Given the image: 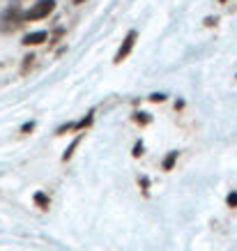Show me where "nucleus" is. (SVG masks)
<instances>
[{
    "label": "nucleus",
    "mask_w": 237,
    "mask_h": 251,
    "mask_svg": "<svg viewBox=\"0 0 237 251\" xmlns=\"http://www.w3.org/2000/svg\"><path fill=\"white\" fill-rule=\"evenodd\" d=\"M78 143H81V136H78V138H76V141H74V143L69 145V150H67V152H65V157H62V159L67 161V159H69V157H71V152H74V148H76V145H78Z\"/></svg>",
    "instance_id": "obj_7"
},
{
    "label": "nucleus",
    "mask_w": 237,
    "mask_h": 251,
    "mask_svg": "<svg viewBox=\"0 0 237 251\" xmlns=\"http://www.w3.org/2000/svg\"><path fill=\"white\" fill-rule=\"evenodd\" d=\"M136 122H143V125H145V122H150V118H147V113H138L136 115Z\"/></svg>",
    "instance_id": "obj_9"
},
{
    "label": "nucleus",
    "mask_w": 237,
    "mask_h": 251,
    "mask_svg": "<svg viewBox=\"0 0 237 251\" xmlns=\"http://www.w3.org/2000/svg\"><path fill=\"white\" fill-rule=\"evenodd\" d=\"M53 7H55L53 0H37V2L23 14V19H25V21H39V19H44V16L51 14Z\"/></svg>",
    "instance_id": "obj_1"
},
{
    "label": "nucleus",
    "mask_w": 237,
    "mask_h": 251,
    "mask_svg": "<svg viewBox=\"0 0 237 251\" xmlns=\"http://www.w3.org/2000/svg\"><path fill=\"white\" fill-rule=\"evenodd\" d=\"M32 129H35V122H28V125H23V134H28V131H32Z\"/></svg>",
    "instance_id": "obj_10"
},
{
    "label": "nucleus",
    "mask_w": 237,
    "mask_h": 251,
    "mask_svg": "<svg viewBox=\"0 0 237 251\" xmlns=\"http://www.w3.org/2000/svg\"><path fill=\"white\" fill-rule=\"evenodd\" d=\"M35 203H37L42 210H48V196H46V194H42V191H37V194H35Z\"/></svg>",
    "instance_id": "obj_5"
},
{
    "label": "nucleus",
    "mask_w": 237,
    "mask_h": 251,
    "mask_svg": "<svg viewBox=\"0 0 237 251\" xmlns=\"http://www.w3.org/2000/svg\"><path fill=\"white\" fill-rule=\"evenodd\" d=\"M81 2H85V0H74V5H81Z\"/></svg>",
    "instance_id": "obj_12"
},
{
    "label": "nucleus",
    "mask_w": 237,
    "mask_h": 251,
    "mask_svg": "<svg viewBox=\"0 0 237 251\" xmlns=\"http://www.w3.org/2000/svg\"><path fill=\"white\" fill-rule=\"evenodd\" d=\"M136 39H138V32L136 30H131L127 37H124V42H122V46H120V51L115 53V62H122L127 55L131 53V49H134V44H136Z\"/></svg>",
    "instance_id": "obj_2"
},
{
    "label": "nucleus",
    "mask_w": 237,
    "mask_h": 251,
    "mask_svg": "<svg viewBox=\"0 0 237 251\" xmlns=\"http://www.w3.org/2000/svg\"><path fill=\"white\" fill-rule=\"evenodd\" d=\"M150 99H152V101H161V99H164V95H152Z\"/></svg>",
    "instance_id": "obj_11"
},
{
    "label": "nucleus",
    "mask_w": 237,
    "mask_h": 251,
    "mask_svg": "<svg viewBox=\"0 0 237 251\" xmlns=\"http://www.w3.org/2000/svg\"><path fill=\"white\" fill-rule=\"evenodd\" d=\"M175 159H177V152H170L166 159H164V171H170L173 168V164H175Z\"/></svg>",
    "instance_id": "obj_6"
},
{
    "label": "nucleus",
    "mask_w": 237,
    "mask_h": 251,
    "mask_svg": "<svg viewBox=\"0 0 237 251\" xmlns=\"http://www.w3.org/2000/svg\"><path fill=\"white\" fill-rule=\"evenodd\" d=\"M226 203H228V207H237V191L228 194V198H226Z\"/></svg>",
    "instance_id": "obj_8"
},
{
    "label": "nucleus",
    "mask_w": 237,
    "mask_h": 251,
    "mask_svg": "<svg viewBox=\"0 0 237 251\" xmlns=\"http://www.w3.org/2000/svg\"><path fill=\"white\" fill-rule=\"evenodd\" d=\"M21 16L23 14H21V9H19V7H7L0 21L5 23V28H9V25H16V23L21 21Z\"/></svg>",
    "instance_id": "obj_3"
},
{
    "label": "nucleus",
    "mask_w": 237,
    "mask_h": 251,
    "mask_svg": "<svg viewBox=\"0 0 237 251\" xmlns=\"http://www.w3.org/2000/svg\"><path fill=\"white\" fill-rule=\"evenodd\" d=\"M46 35L44 30H37V32H28L25 37H23V44L25 46H35V44H42V42H46Z\"/></svg>",
    "instance_id": "obj_4"
}]
</instances>
